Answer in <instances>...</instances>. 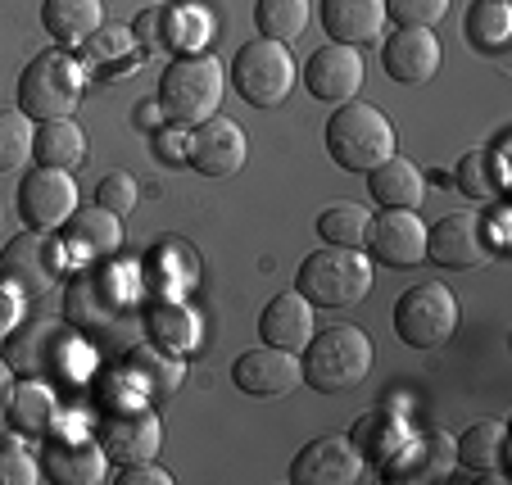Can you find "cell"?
Returning <instances> with one entry per match:
<instances>
[{"label":"cell","instance_id":"cell-1","mask_svg":"<svg viewBox=\"0 0 512 485\" xmlns=\"http://www.w3.org/2000/svg\"><path fill=\"white\" fill-rule=\"evenodd\" d=\"M372 372V336L354 322H336L327 331H313L300 359V377L318 395H345L363 386Z\"/></svg>","mask_w":512,"mask_h":485},{"label":"cell","instance_id":"cell-2","mask_svg":"<svg viewBox=\"0 0 512 485\" xmlns=\"http://www.w3.org/2000/svg\"><path fill=\"white\" fill-rule=\"evenodd\" d=\"M159 114L173 127H195L223 109V64L200 50H186L159 78Z\"/></svg>","mask_w":512,"mask_h":485},{"label":"cell","instance_id":"cell-3","mask_svg":"<svg viewBox=\"0 0 512 485\" xmlns=\"http://www.w3.org/2000/svg\"><path fill=\"white\" fill-rule=\"evenodd\" d=\"M295 291L318 309H354L372 291V259L349 250V245H327L300 263Z\"/></svg>","mask_w":512,"mask_h":485},{"label":"cell","instance_id":"cell-4","mask_svg":"<svg viewBox=\"0 0 512 485\" xmlns=\"http://www.w3.org/2000/svg\"><path fill=\"white\" fill-rule=\"evenodd\" d=\"M82 91H87V68L68 50H41L19 78V109L32 123L73 118V109L82 105Z\"/></svg>","mask_w":512,"mask_h":485},{"label":"cell","instance_id":"cell-5","mask_svg":"<svg viewBox=\"0 0 512 485\" xmlns=\"http://www.w3.org/2000/svg\"><path fill=\"white\" fill-rule=\"evenodd\" d=\"M327 150L345 173H372L381 159L395 155V127L377 105L345 100L327 123Z\"/></svg>","mask_w":512,"mask_h":485},{"label":"cell","instance_id":"cell-6","mask_svg":"<svg viewBox=\"0 0 512 485\" xmlns=\"http://www.w3.org/2000/svg\"><path fill=\"white\" fill-rule=\"evenodd\" d=\"M64 259L68 245L55 232H19L5 254H0V291L19 295V300H37V295L55 291L64 282Z\"/></svg>","mask_w":512,"mask_h":485},{"label":"cell","instance_id":"cell-7","mask_svg":"<svg viewBox=\"0 0 512 485\" xmlns=\"http://www.w3.org/2000/svg\"><path fill=\"white\" fill-rule=\"evenodd\" d=\"M73 359H82V345L78 331H68L64 322H23L19 331L5 336V363L28 381L73 377Z\"/></svg>","mask_w":512,"mask_h":485},{"label":"cell","instance_id":"cell-8","mask_svg":"<svg viewBox=\"0 0 512 485\" xmlns=\"http://www.w3.org/2000/svg\"><path fill=\"white\" fill-rule=\"evenodd\" d=\"M127 304H132V272L114 263L78 272L64 295V313L78 331H109L127 313Z\"/></svg>","mask_w":512,"mask_h":485},{"label":"cell","instance_id":"cell-9","mask_svg":"<svg viewBox=\"0 0 512 485\" xmlns=\"http://www.w3.org/2000/svg\"><path fill=\"white\" fill-rule=\"evenodd\" d=\"M232 82L254 109H277L295 91V59H290L286 41L254 37L236 50L232 59Z\"/></svg>","mask_w":512,"mask_h":485},{"label":"cell","instance_id":"cell-10","mask_svg":"<svg viewBox=\"0 0 512 485\" xmlns=\"http://www.w3.org/2000/svg\"><path fill=\"white\" fill-rule=\"evenodd\" d=\"M458 331V300L449 286L422 282L408 286L395 304V336L413 350H440Z\"/></svg>","mask_w":512,"mask_h":485},{"label":"cell","instance_id":"cell-11","mask_svg":"<svg viewBox=\"0 0 512 485\" xmlns=\"http://www.w3.org/2000/svg\"><path fill=\"white\" fill-rule=\"evenodd\" d=\"M159 440H164V431H159L155 408L145 404V399H136L132 390H127L123 399H114V404L105 408V418H100V445H105V454L114 458L118 467L155 458Z\"/></svg>","mask_w":512,"mask_h":485},{"label":"cell","instance_id":"cell-12","mask_svg":"<svg viewBox=\"0 0 512 485\" xmlns=\"http://www.w3.org/2000/svg\"><path fill=\"white\" fill-rule=\"evenodd\" d=\"M78 209V182L64 168H46L37 164L28 177L19 182V214L32 232H55L73 218Z\"/></svg>","mask_w":512,"mask_h":485},{"label":"cell","instance_id":"cell-13","mask_svg":"<svg viewBox=\"0 0 512 485\" xmlns=\"http://www.w3.org/2000/svg\"><path fill=\"white\" fill-rule=\"evenodd\" d=\"M245 155H250V146H245V132L236 118L227 114H213L204 118V123L191 127V141H186V164L195 168V173L204 177H232L245 168Z\"/></svg>","mask_w":512,"mask_h":485},{"label":"cell","instance_id":"cell-14","mask_svg":"<svg viewBox=\"0 0 512 485\" xmlns=\"http://www.w3.org/2000/svg\"><path fill=\"white\" fill-rule=\"evenodd\" d=\"M300 78L313 100H322V105H345V100H354L358 87H363V55H358V46L327 41V46H318L309 55V64L300 68Z\"/></svg>","mask_w":512,"mask_h":485},{"label":"cell","instance_id":"cell-15","mask_svg":"<svg viewBox=\"0 0 512 485\" xmlns=\"http://www.w3.org/2000/svg\"><path fill=\"white\" fill-rule=\"evenodd\" d=\"M368 259L386 263V268H413L426 259V227L417 209H381L368 218Z\"/></svg>","mask_w":512,"mask_h":485},{"label":"cell","instance_id":"cell-16","mask_svg":"<svg viewBox=\"0 0 512 485\" xmlns=\"http://www.w3.org/2000/svg\"><path fill=\"white\" fill-rule=\"evenodd\" d=\"M426 259H435L440 268H481L494 259V241L485 232L481 218L472 214H445L440 223L426 232Z\"/></svg>","mask_w":512,"mask_h":485},{"label":"cell","instance_id":"cell-17","mask_svg":"<svg viewBox=\"0 0 512 485\" xmlns=\"http://www.w3.org/2000/svg\"><path fill=\"white\" fill-rule=\"evenodd\" d=\"M363 472H368V463L345 436L309 440L290 463V481L295 485H354Z\"/></svg>","mask_w":512,"mask_h":485},{"label":"cell","instance_id":"cell-18","mask_svg":"<svg viewBox=\"0 0 512 485\" xmlns=\"http://www.w3.org/2000/svg\"><path fill=\"white\" fill-rule=\"evenodd\" d=\"M454 436L445 431H426V436H408L390 463H381V476L390 485H422V481H445L454 472Z\"/></svg>","mask_w":512,"mask_h":485},{"label":"cell","instance_id":"cell-19","mask_svg":"<svg viewBox=\"0 0 512 485\" xmlns=\"http://www.w3.org/2000/svg\"><path fill=\"white\" fill-rule=\"evenodd\" d=\"M232 381L241 395L254 399H281L300 386V359L290 350H277V345H259V350H245L241 359L232 363Z\"/></svg>","mask_w":512,"mask_h":485},{"label":"cell","instance_id":"cell-20","mask_svg":"<svg viewBox=\"0 0 512 485\" xmlns=\"http://www.w3.org/2000/svg\"><path fill=\"white\" fill-rule=\"evenodd\" d=\"M182 377H186V363L177 359V354H168L164 345H155V340L132 345L123 359V386L132 390L136 399H145V404L173 399L177 386H182Z\"/></svg>","mask_w":512,"mask_h":485},{"label":"cell","instance_id":"cell-21","mask_svg":"<svg viewBox=\"0 0 512 485\" xmlns=\"http://www.w3.org/2000/svg\"><path fill=\"white\" fill-rule=\"evenodd\" d=\"M381 64H386V73L395 82L422 87V82H431L435 73H440L445 50H440V37H435L431 28H399L395 37L381 46Z\"/></svg>","mask_w":512,"mask_h":485},{"label":"cell","instance_id":"cell-22","mask_svg":"<svg viewBox=\"0 0 512 485\" xmlns=\"http://www.w3.org/2000/svg\"><path fill=\"white\" fill-rule=\"evenodd\" d=\"M109 472L105 445L87 436H50L46 454H41V476H50L55 485H100Z\"/></svg>","mask_w":512,"mask_h":485},{"label":"cell","instance_id":"cell-23","mask_svg":"<svg viewBox=\"0 0 512 485\" xmlns=\"http://www.w3.org/2000/svg\"><path fill=\"white\" fill-rule=\"evenodd\" d=\"M259 336H263V345L300 354L313 336V304L304 300L300 291H281L277 300H268V309H263Z\"/></svg>","mask_w":512,"mask_h":485},{"label":"cell","instance_id":"cell-24","mask_svg":"<svg viewBox=\"0 0 512 485\" xmlns=\"http://www.w3.org/2000/svg\"><path fill=\"white\" fill-rule=\"evenodd\" d=\"M322 28L345 46L377 41L386 28V0H322Z\"/></svg>","mask_w":512,"mask_h":485},{"label":"cell","instance_id":"cell-25","mask_svg":"<svg viewBox=\"0 0 512 485\" xmlns=\"http://www.w3.org/2000/svg\"><path fill=\"white\" fill-rule=\"evenodd\" d=\"M41 28L59 46H87L105 28V0H41Z\"/></svg>","mask_w":512,"mask_h":485},{"label":"cell","instance_id":"cell-26","mask_svg":"<svg viewBox=\"0 0 512 485\" xmlns=\"http://www.w3.org/2000/svg\"><path fill=\"white\" fill-rule=\"evenodd\" d=\"M368 191L381 209H417L426 200V177L413 159L390 155L368 173Z\"/></svg>","mask_w":512,"mask_h":485},{"label":"cell","instance_id":"cell-27","mask_svg":"<svg viewBox=\"0 0 512 485\" xmlns=\"http://www.w3.org/2000/svg\"><path fill=\"white\" fill-rule=\"evenodd\" d=\"M64 245L68 250L87 254V259H114L118 245H123V223L109 209H73V218L64 223Z\"/></svg>","mask_w":512,"mask_h":485},{"label":"cell","instance_id":"cell-28","mask_svg":"<svg viewBox=\"0 0 512 485\" xmlns=\"http://www.w3.org/2000/svg\"><path fill=\"white\" fill-rule=\"evenodd\" d=\"M413 436L408 431V422L399 418L395 408H372V413H363V418L354 422V431H349V445L363 454V463L381 467L390 463V458L399 454V445Z\"/></svg>","mask_w":512,"mask_h":485},{"label":"cell","instance_id":"cell-29","mask_svg":"<svg viewBox=\"0 0 512 485\" xmlns=\"http://www.w3.org/2000/svg\"><path fill=\"white\" fill-rule=\"evenodd\" d=\"M32 155L46 168L73 173V168L87 164V132H82L73 118H46V123L37 127V136H32Z\"/></svg>","mask_w":512,"mask_h":485},{"label":"cell","instance_id":"cell-30","mask_svg":"<svg viewBox=\"0 0 512 485\" xmlns=\"http://www.w3.org/2000/svg\"><path fill=\"white\" fill-rule=\"evenodd\" d=\"M503 454H508V427L494 418L472 422V427L454 440V458L467 472H503Z\"/></svg>","mask_w":512,"mask_h":485},{"label":"cell","instance_id":"cell-31","mask_svg":"<svg viewBox=\"0 0 512 485\" xmlns=\"http://www.w3.org/2000/svg\"><path fill=\"white\" fill-rule=\"evenodd\" d=\"M458 191L467 200H499L503 186H508V168H503V150H467L458 159V173H454Z\"/></svg>","mask_w":512,"mask_h":485},{"label":"cell","instance_id":"cell-32","mask_svg":"<svg viewBox=\"0 0 512 485\" xmlns=\"http://www.w3.org/2000/svg\"><path fill=\"white\" fill-rule=\"evenodd\" d=\"M5 422H10L14 431H23V436H50V422H55V399H50V390L41 386V381L23 377V386H14L10 418Z\"/></svg>","mask_w":512,"mask_h":485},{"label":"cell","instance_id":"cell-33","mask_svg":"<svg viewBox=\"0 0 512 485\" xmlns=\"http://www.w3.org/2000/svg\"><path fill=\"white\" fill-rule=\"evenodd\" d=\"M195 313L177 300H155L150 304V340L164 345L168 354H186L195 345Z\"/></svg>","mask_w":512,"mask_h":485},{"label":"cell","instance_id":"cell-34","mask_svg":"<svg viewBox=\"0 0 512 485\" xmlns=\"http://www.w3.org/2000/svg\"><path fill=\"white\" fill-rule=\"evenodd\" d=\"M254 23L259 37L295 41L309 28V0H254Z\"/></svg>","mask_w":512,"mask_h":485},{"label":"cell","instance_id":"cell-35","mask_svg":"<svg viewBox=\"0 0 512 485\" xmlns=\"http://www.w3.org/2000/svg\"><path fill=\"white\" fill-rule=\"evenodd\" d=\"M368 209L363 204H354V200H336V204H327L318 214V232H322V241L327 245H349V250H358L363 245V236H368Z\"/></svg>","mask_w":512,"mask_h":485},{"label":"cell","instance_id":"cell-36","mask_svg":"<svg viewBox=\"0 0 512 485\" xmlns=\"http://www.w3.org/2000/svg\"><path fill=\"white\" fill-rule=\"evenodd\" d=\"M467 37L472 46H485V50H503L512 41V10L508 0H476L467 10Z\"/></svg>","mask_w":512,"mask_h":485},{"label":"cell","instance_id":"cell-37","mask_svg":"<svg viewBox=\"0 0 512 485\" xmlns=\"http://www.w3.org/2000/svg\"><path fill=\"white\" fill-rule=\"evenodd\" d=\"M32 118L23 109H0V173H14L32 159Z\"/></svg>","mask_w":512,"mask_h":485},{"label":"cell","instance_id":"cell-38","mask_svg":"<svg viewBox=\"0 0 512 485\" xmlns=\"http://www.w3.org/2000/svg\"><path fill=\"white\" fill-rule=\"evenodd\" d=\"M136 200H141V186H136L132 173L114 168V173L100 177V186H96V204H100V209H109V214L123 218V214H132V209H136Z\"/></svg>","mask_w":512,"mask_h":485},{"label":"cell","instance_id":"cell-39","mask_svg":"<svg viewBox=\"0 0 512 485\" xmlns=\"http://www.w3.org/2000/svg\"><path fill=\"white\" fill-rule=\"evenodd\" d=\"M445 10L449 0H386V19H395L399 28H435Z\"/></svg>","mask_w":512,"mask_h":485},{"label":"cell","instance_id":"cell-40","mask_svg":"<svg viewBox=\"0 0 512 485\" xmlns=\"http://www.w3.org/2000/svg\"><path fill=\"white\" fill-rule=\"evenodd\" d=\"M41 467L28 449L19 445H0V485H37Z\"/></svg>","mask_w":512,"mask_h":485},{"label":"cell","instance_id":"cell-41","mask_svg":"<svg viewBox=\"0 0 512 485\" xmlns=\"http://www.w3.org/2000/svg\"><path fill=\"white\" fill-rule=\"evenodd\" d=\"M118 485H173V476L155 467V458H145V463H127L118 472Z\"/></svg>","mask_w":512,"mask_h":485},{"label":"cell","instance_id":"cell-42","mask_svg":"<svg viewBox=\"0 0 512 485\" xmlns=\"http://www.w3.org/2000/svg\"><path fill=\"white\" fill-rule=\"evenodd\" d=\"M10 399H14V372H10V363L0 359V427L10 418Z\"/></svg>","mask_w":512,"mask_h":485},{"label":"cell","instance_id":"cell-43","mask_svg":"<svg viewBox=\"0 0 512 485\" xmlns=\"http://www.w3.org/2000/svg\"><path fill=\"white\" fill-rule=\"evenodd\" d=\"M14 300H19V295L0 291V336H5V331H10V322H14Z\"/></svg>","mask_w":512,"mask_h":485}]
</instances>
